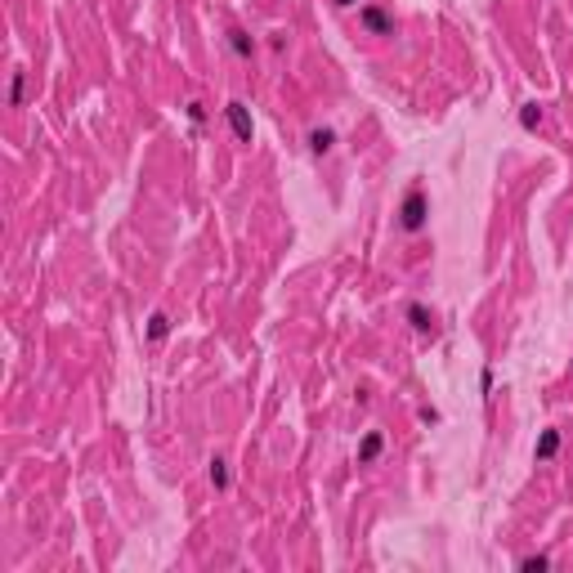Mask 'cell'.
Listing matches in <instances>:
<instances>
[{
    "label": "cell",
    "instance_id": "9c48e42d",
    "mask_svg": "<svg viewBox=\"0 0 573 573\" xmlns=\"http://www.w3.org/2000/svg\"><path fill=\"white\" fill-rule=\"evenodd\" d=\"M22 94H27V72H14V81H9V103L22 108Z\"/></svg>",
    "mask_w": 573,
    "mask_h": 573
},
{
    "label": "cell",
    "instance_id": "7c38bea8",
    "mask_svg": "<svg viewBox=\"0 0 573 573\" xmlns=\"http://www.w3.org/2000/svg\"><path fill=\"white\" fill-rule=\"evenodd\" d=\"M211 484H215V489H219V493H224V489H228V461H219V457L211 461Z\"/></svg>",
    "mask_w": 573,
    "mask_h": 573
},
{
    "label": "cell",
    "instance_id": "7a4b0ae2",
    "mask_svg": "<svg viewBox=\"0 0 573 573\" xmlns=\"http://www.w3.org/2000/svg\"><path fill=\"white\" fill-rule=\"evenodd\" d=\"M224 117H228V126H233V135H238L242 143H251L255 126H251V112H247V103H242V99H233V103L224 108Z\"/></svg>",
    "mask_w": 573,
    "mask_h": 573
},
{
    "label": "cell",
    "instance_id": "52a82bcc",
    "mask_svg": "<svg viewBox=\"0 0 573 573\" xmlns=\"http://www.w3.org/2000/svg\"><path fill=\"white\" fill-rule=\"evenodd\" d=\"M555 453H560V430H542L538 448H533V457H538V461H551Z\"/></svg>",
    "mask_w": 573,
    "mask_h": 573
},
{
    "label": "cell",
    "instance_id": "ba28073f",
    "mask_svg": "<svg viewBox=\"0 0 573 573\" xmlns=\"http://www.w3.org/2000/svg\"><path fill=\"white\" fill-rule=\"evenodd\" d=\"M332 143H336V130H327V126H318V130H309V153H332Z\"/></svg>",
    "mask_w": 573,
    "mask_h": 573
},
{
    "label": "cell",
    "instance_id": "8992f818",
    "mask_svg": "<svg viewBox=\"0 0 573 573\" xmlns=\"http://www.w3.org/2000/svg\"><path fill=\"white\" fill-rule=\"evenodd\" d=\"M408 323H412V327H417V332H421V336H425V332H430V336H434V314H430V309H425V304H408Z\"/></svg>",
    "mask_w": 573,
    "mask_h": 573
},
{
    "label": "cell",
    "instance_id": "4fadbf2b",
    "mask_svg": "<svg viewBox=\"0 0 573 573\" xmlns=\"http://www.w3.org/2000/svg\"><path fill=\"white\" fill-rule=\"evenodd\" d=\"M520 569H524V573H542V569H551V555H524Z\"/></svg>",
    "mask_w": 573,
    "mask_h": 573
},
{
    "label": "cell",
    "instance_id": "6da1fadb",
    "mask_svg": "<svg viewBox=\"0 0 573 573\" xmlns=\"http://www.w3.org/2000/svg\"><path fill=\"white\" fill-rule=\"evenodd\" d=\"M425 219H430V198H425L421 184H412L404 206H399V228H404V233H421Z\"/></svg>",
    "mask_w": 573,
    "mask_h": 573
},
{
    "label": "cell",
    "instance_id": "8fae6325",
    "mask_svg": "<svg viewBox=\"0 0 573 573\" xmlns=\"http://www.w3.org/2000/svg\"><path fill=\"white\" fill-rule=\"evenodd\" d=\"M538 121H542V108H538V103H524V108H520V126H524V130H538Z\"/></svg>",
    "mask_w": 573,
    "mask_h": 573
},
{
    "label": "cell",
    "instance_id": "2e32d148",
    "mask_svg": "<svg viewBox=\"0 0 573 573\" xmlns=\"http://www.w3.org/2000/svg\"><path fill=\"white\" fill-rule=\"evenodd\" d=\"M332 5H336V9H349V5H359V0H332Z\"/></svg>",
    "mask_w": 573,
    "mask_h": 573
},
{
    "label": "cell",
    "instance_id": "5bb4252c",
    "mask_svg": "<svg viewBox=\"0 0 573 573\" xmlns=\"http://www.w3.org/2000/svg\"><path fill=\"white\" fill-rule=\"evenodd\" d=\"M188 121H206V108H202L198 99H193V103H188Z\"/></svg>",
    "mask_w": 573,
    "mask_h": 573
},
{
    "label": "cell",
    "instance_id": "3957f363",
    "mask_svg": "<svg viewBox=\"0 0 573 573\" xmlns=\"http://www.w3.org/2000/svg\"><path fill=\"white\" fill-rule=\"evenodd\" d=\"M363 27H368V32H376V36H389V32H394V18H389L385 14V9H376V5H363Z\"/></svg>",
    "mask_w": 573,
    "mask_h": 573
},
{
    "label": "cell",
    "instance_id": "9a60e30c",
    "mask_svg": "<svg viewBox=\"0 0 573 573\" xmlns=\"http://www.w3.org/2000/svg\"><path fill=\"white\" fill-rule=\"evenodd\" d=\"M479 385H484V394H489V399H493V372H489V368H484V372H479Z\"/></svg>",
    "mask_w": 573,
    "mask_h": 573
},
{
    "label": "cell",
    "instance_id": "277c9868",
    "mask_svg": "<svg viewBox=\"0 0 573 573\" xmlns=\"http://www.w3.org/2000/svg\"><path fill=\"white\" fill-rule=\"evenodd\" d=\"M381 453H385V434L381 430H368V434H363V444H359V466H372Z\"/></svg>",
    "mask_w": 573,
    "mask_h": 573
},
{
    "label": "cell",
    "instance_id": "5b68a950",
    "mask_svg": "<svg viewBox=\"0 0 573 573\" xmlns=\"http://www.w3.org/2000/svg\"><path fill=\"white\" fill-rule=\"evenodd\" d=\"M228 50H233L238 58H251V54H255V36L242 32V27H233V32H228Z\"/></svg>",
    "mask_w": 573,
    "mask_h": 573
},
{
    "label": "cell",
    "instance_id": "30bf717a",
    "mask_svg": "<svg viewBox=\"0 0 573 573\" xmlns=\"http://www.w3.org/2000/svg\"><path fill=\"white\" fill-rule=\"evenodd\" d=\"M170 336V318H166V314H153V318H148V340H166Z\"/></svg>",
    "mask_w": 573,
    "mask_h": 573
}]
</instances>
